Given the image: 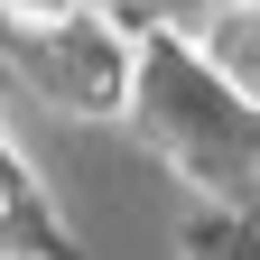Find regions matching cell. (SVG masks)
<instances>
[{
    "label": "cell",
    "mask_w": 260,
    "mask_h": 260,
    "mask_svg": "<svg viewBox=\"0 0 260 260\" xmlns=\"http://www.w3.org/2000/svg\"><path fill=\"white\" fill-rule=\"evenodd\" d=\"M205 47H214V65L233 75V93L242 103H260V0H233L214 28H205Z\"/></svg>",
    "instance_id": "1"
},
{
    "label": "cell",
    "mask_w": 260,
    "mask_h": 260,
    "mask_svg": "<svg viewBox=\"0 0 260 260\" xmlns=\"http://www.w3.org/2000/svg\"><path fill=\"white\" fill-rule=\"evenodd\" d=\"M0 19L28 38H56V28H84V0H0Z\"/></svg>",
    "instance_id": "2"
}]
</instances>
